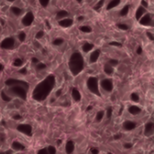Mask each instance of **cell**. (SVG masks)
<instances>
[{
  "label": "cell",
  "instance_id": "obj_53",
  "mask_svg": "<svg viewBox=\"0 0 154 154\" xmlns=\"http://www.w3.org/2000/svg\"><path fill=\"white\" fill-rule=\"evenodd\" d=\"M84 19H85V17H84V16H82V15H80V16H79V17H78V21H79V22H82Z\"/></svg>",
  "mask_w": 154,
  "mask_h": 154
},
{
  "label": "cell",
  "instance_id": "obj_49",
  "mask_svg": "<svg viewBox=\"0 0 154 154\" xmlns=\"http://www.w3.org/2000/svg\"><path fill=\"white\" fill-rule=\"evenodd\" d=\"M13 118H14V120H21V119H22V116H20V115H15V116H13Z\"/></svg>",
  "mask_w": 154,
  "mask_h": 154
},
{
  "label": "cell",
  "instance_id": "obj_27",
  "mask_svg": "<svg viewBox=\"0 0 154 154\" xmlns=\"http://www.w3.org/2000/svg\"><path fill=\"white\" fill-rule=\"evenodd\" d=\"M79 31L84 33H89L92 32V28L89 25H81L79 26Z\"/></svg>",
  "mask_w": 154,
  "mask_h": 154
},
{
  "label": "cell",
  "instance_id": "obj_46",
  "mask_svg": "<svg viewBox=\"0 0 154 154\" xmlns=\"http://www.w3.org/2000/svg\"><path fill=\"white\" fill-rule=\"evenodd\" d=\"M124 147L125 148V149H131L132 147H133V143H125L124 144Z\"/></svg>",
  "mask_w": 154,
  "mask_h": 154
},
{
  "label": "cell",
  "instance_id": "obj_11",
  "mask_svg": "<svg viewBox=\"0 0 154 154\" xmlns=\"http://www.w3.org/2000/svg\"><path fill=\"white\" fill-rule=\"evenodd\" d=\"M74 23V21L72 18H69V17H66L64 19H61L59 21V25L60 27H63V28H69V27H71Z\"/></svg>",
  "mask_w": 154,
  "mask_h": 154
},
{
  "label": "cell",
  "instance_id": "obj_50",
  "mask_svg": "<svg viewBox=\"0 0 154 154\" xmlns=\"http://www.w3.org/2000/svg\"><path fill=\"white\" fill-rule=\"evenodd\" d=\"M0 154H13V151L7 150V151H5V152H1Z\"/></svg>",
  "mask_w": 154,
  "mask_h": 154
},
{
  "label": "cell",
  "instance_id": "obj_37",
  "mask_svg": "<svg viewBox=\"0 0 154 154\" xmlns=\"http://www.w3.org/2000/svg\"><path fill=\"white\" fill-rule=\"evenodd\" d=\"M38 1H39L40 5H41L42 7H47V6L49 5V4H50V1H51V0H38Z\"/></svg>",
  "mask_w": 154,
  "mask_h": 154
},
{
  "label": "cell",
  "instance_id": "obj_57",
  "mask_svg": "<svg viewBox=\"0 0 154 154\" xmlns=\"http://www.w3.org/2000/svg\"><path fill=\"white\" fill-rule=\"evenodd\" d=\"M3 69H4V66H3V64H0V72H1Z\"/></svg>",
  "mask_w": 154,
  "mask_h": 154
},
{
  "label": "cell",
  "instance_id": "obj_21",
  "mask_svg": "<svg viewBox=\"0 0 154 154\" xmlns=\"http://www.w3.org/2000/svg\"><path fill=\"white\" fill-rule=\"evenodd\" d=\"M68 16H69V12L66 11V10H60L56 14V19L59 20V21L61 20V19H64V18H66Z\"/></svg>",
  "mask_w": 154,
  "mask_h": 154
},
{
  "label": "cell",
  "instance_id": "obj_8",
  "mask_svg": "<svg viewBox=\"0 0 154 154\" xmlns=\"http://www.w3.org/2000/svg\"><path fill=\"white\" fill-rule=\"evenodd\" d=\"M152 14L150 13H146L144 14L139 20L140 24L143 25V26H151L152 25Z\"/></svg>",
  "mask_w": 154,
  "mask_h": 154
},
{
  "label": "cell",
  "instance_id": "obj_45",
  "mask_svg": "<svg viewBox=\"0 0 154 154\" xmlns=\"http://www.w3.org/2000/svg\"><path fill=\"white\" fill-rule=\"evenodd\" d=\"M19 73L23 74V75H26L27 74V69L26 68H22L19 69Z\"/></svg>",
  "mask_w": 154,
  "mask_h": 154
},
{
  "label": "cell",
  "instance_id": "obj_16",
  "mask_svg": "<svg viewBox=\"0 0 154 154\" xmlns=\"http://www.w3.org/2000/svg\"><path fill=\"white\" fill-rule=\"evenodd\" d=\"M12 149L14 151H16V152H22V151H24L25 149V146L21 143L20 142H17V141H14L12 143Z\"/></svg>",
  "mask_w": 154,
  "mask_h": 154
},
{
  "label": "cell",
  "instance_id": "obj_1",
  "mask_svg": "<svg viewBox=\"0 0 154 154\" xmlns=\"http://www.w3.org/2000/svg\"><path fill=\"white\" fill-rule=\"evenodd\" d=\"M55 83H56V79L53 75L47 76L42 81H41L34 88L32 91V98L38 102H42L45 100L50 96L52 89L54 88Z\"/></svg>",
  "mask_w": 154,
  "mask_h": 154
},
{
  "label": "cell",
  "instance_id": "obj_25",
  "mask_svg": "<svg viewBox=\"0 0 154 154\" xmlns=\"http://www.w3.org/2000/svg\"><path fill=\"white\" fill-rule=\"evenodd\" d=\"M104 71L106 75H112L114 73V67H112L111 65H109L108 63H106L104 66Z\"/></svg>",
  "mask_w": 154,
  "mask_h": 154
},
{
  "label": "cell",
  "instance_id": "obj_44",
  "mask_svg": "<svg viewBox=\"0 0 154 154\" xmlns=\"http://www.w3.org/2000/svg\"><path fill=\"white\" fill-rule=\"evenodd\" d=\"M146 35H147V37H148L151 41H153L154 40V36L152 32H146Z\"/></svg>",
  "mask_w": 154,
  "mask_h": 154
},
{
  "label": "cell",
  "instance_id": "obj_29",
  "mask_svg": "<svg viewBox=\"0 0 154 154\" xmlns=\"http://www.w3.org/2000/svg\"><path fill=\"white\" fill-rule=\"evenodd\" d=\"M23 64V60L20 59V58H16V59L14 60V62H13V65H14V67H17V68L22 67Z\"/></svg>",
  "mask_w": 154,
  "mask_h": 154
},
{
  "label": "cell",
  "instance_id": "obj_33",
  "mask_svg": "<svg viewBox=\"0 0 154 154\" xmlns=\"http://www.w3.org/2000/svg\"><path fill=\"white\" fill-rule=\"evenodd\" d=\"M17 37H18V40H19L21 42H24L25 39H26V33H25L24 32H21L18 33Z\"/></svg>",
  "mask_w": 154,
  "mask_h": 154
},
{
  "label": "cell",
  "instance_id": "obj_13",
  "mask_svg": "<svg viewBox=\"0 0 154 154\" xmlns=\"http://www.w3.org/2000/svg\"><path fill=\"white\" fill-rule=\"evenodd\" d=\"M56 148L50 145L48 147H45V148H42L41 150L38 151L37 154H56Z\"/></svg>",
  "mask_w": 154,
  "mask_h": 154
},
{
  "label": "cell",
  "instance_id": "obj_28",
  "mask_svg": "<svg viewBox=\"0 0 154 154\" xmlns=\"http://www.w3.org/2000/svg\"><path fill=\"white\" fill-rule=\"evenodd\" d=\"M64 42V40L60 37H58V38H55L53 41H52V44L55 45V46H60L61 44H63Z\"/></svg>",
  "mask_w": 154,
  "mask_h": 154
},
{
  "label": "cell",
  "instance_id": "obj_7",
  "mask_svg": "<svg viewBox=\"0 0 154 154\" xmlns=\"http://www.w3.org/2000/svg\"><path fill=\"white\" fill-rule=\"evenodd\" d=\"M5 85L7 87H11V86H14V85H20V86H23L25 88H29V84L26 82V81H23V80H21V79H8L5 80Z\"/></svg>",
  "mask_w": 154,
  "mask_h": 154
},
{
  "label": "cell",
  "instance_id": "obj_55",
  "mask_svg": "<svg viewBox=\"0 0 154 154\" xmlns=\"http://www.w3.org/2000/svg\"><path fill=\"white\" fill-rule=\"evenodd\" d=\"M0 23H1V25H5V20L4 19H0Z\"/></svg>",
  "mask_w": 154,
  "mask_h": 154
},
{
  "label": "cell",
  "instance_id": "obj_42",
  "mask_svg": "<svg viewBox=\"0 0 154 154\" xmlns=\"http://www.w3.org/2000/svg\"><path fill=\"white\" fill-rule=\"evenodd\" d=\"M111 46H115V47H121L122 46V44L120 43V42H111L110 43H109Z\"/></svg>",
  "mask_w": 154,
  "mask_h": 154
},
{
  "label": "cell",
  "instance_id": "obj_47",
  "mask_svg": "<svg viewBox=\"0 0 154 154\" xmlns=\"http://www.w3.org/2000/svg\"><path fill=\"white\" fill-rule=\"evenodd\" d=\"M90 152H91V154H98L99 153V151H98L97 148H91Z\"/></svg>",
  "mask_w": 154,
  "mask_h": 154
},
{
  "label": "cell",
  "instance_id": "obj_35",
  "mask_svg": "<svg viewBox=\"0 0 154 154\" xmlns=\"http://www.w3.org/2000/svg\"><path fill=\"white\" fill-rule=\"evenodd\" d=\"M117 27L120 29V30H123V31H127L129 30V26L125 23H118L117 24Z\"/></svg>",
  "mask_w": 154,
  "mask_h": 154
},
{
  "label": "cell",
  "instance_id": "obj_5",
  "mask_svg": "<svg viewBox=\"0 0 154 154\" xmlns=\"http://www.w3.org/2000/svg\"><path fill=\"white\" fill-rule=\"evenodd\" d=\"M15 46V39L12 36L5 38L0 42V48L3 50H12Z\"/></svg>",
  "mask_w": 154,
  "mask_h": 154
},
{
  "label": "cell",
  "instance_id": "obj_34",
  "mask_svg": "<svg viewBox=\"0 0 154 154\" xmlns=\"http://www.w3.org/2000/svg\"><path fill=\"white\" fill-rule=\"evenodd\" d=\"M104 116H105V113L104 111H99L97 116H96V121L97 122H100L103 118H104Z\"/></svg>",
  "mask_w": 154,
  "mask_h": 154
},
{
  "label": "cell",
  "instance_id": "obj_9",
  "mask_svg": "<svg viewBox=\"0 0 154 154\" xmlns=\"http://www.w3.org/2000/svg\"><path fill=\"white\" fill-rule=\"evenodd\" d=\"M17 131L27 135V136H32V126L27 124H21V125H17Z\"/></svg>",
  "mask_w": 154,
  "mask_h": 154
},
{
  "label": "cell",
  "instance_id": "obj_4",
  "mask_svg": "<svg viewBox=\"0 0 154 154\" xmlns=\"http://www.w3.org/2000/svg\"><path fill=\"white\" fill-rule=\"evenodd\" d=\"M87 87L88 88V90L97 96V97H100L101 96V93H100V90H99V86H98V79L96 77H89L87 80Z\"/></svg>",
  "mask_w": 154,
  "mask_h": 154
},
{
  "label": "cell",
  "instance_id": "obj_31",
  "mask_svg": "<svg viewBox=\"0 0 154 154\" xmlns=\"http://www.w3.org/2000/svg\"><path fill=\"white\" fill-rule=\"evenodd\" d=\"M104 3H105V1H104V0H99V1L95 5L94 9H95V10H97V11L100 10V9L104 6Z\"/></svg>",
  "mask_w": 154,
  "mask_h": 154
},
{
  "label": "cell",
  "instance_id": "obj_20",
  "mask_svg": "<svg viewBox=\"0 0 154 154\" xmlns=\"http://www.w3.org/2000/svg\"><path fill=\"white\" fill-rule=\"evenodd\" d=\"M10 11L15 16H19V15H21L23 14V9L21 7H19V6H16V5L11 6L10 7Z\"/></svg>",
  "mask_w": 154,
  "mask_h": 154
},
{
  "label": "cell",
  "instance_id": "obj_51",
  "mask_svg": "<svg viewBox=\"0 0 154 154\" xmlns=\"http://www.w3.org/2000/svg\"><path fill=\"white\" fill-rule=\"evenodd\" d=\"M32 63H34V64H37V63H39V60H38L37 58L33 57V58L32 59Z\"/></svg>",
  "mask_w": 154,
  "mask_h": 154
},
{
  "label": "cell",
  "instance_id": "obj_10",
  "mask_svg": "<svg viewBox=\"0 0 154 154\" xmlns=\"http://www.w3.org/2000/svg\"><path fill=\"white\" fill-rule=\"evenodd\" d=\"M100 85H101V88L106 92H112L114 89V83L112 79H105L100 82Z\"/></svg>",
  "mask_w": 154,
  "mask_h": 154
},
{
  "label": "cell",
  "instance_id": "obj_15",
  "mask_svg": "<svg viewBox=\"0 0 154 154\" xmlns=\"http://www.w3.org/2000/svg\"><path fill=\"white\" fill-rule=\"evenodd\" d=\"M99 57H100V51L97 50H97H94L90 53V55H89V61L91 63H95V62H97L98 60Z\"/></svg>",
  "mask_w": 154,
  "mask_h": 154
},
{
  "label": "cell",
  "instance_id": "obj_26",
  "mask_svg": "<svg viewBox=\"0 0 154 154\" xmlns=\"http://www.w3.org/2000/svg\"><path fill=\"white\" fill-rule=\"evenodd\" d=\"M129 11H130V5H125V6L121 9V11H120V15H121V16H126V15L129 14Z\"/></svg>",
  "mask_w": 154,
  "mask_h": 154
},
{
  "label": "cell",
  "instance_id": "obj_23",
  "mask_svg": "<svg viewBox=\"0 0 154 154\" xmlns=\"http://www.w3.org/2000/svg\"><path fill=\"white\" fill-rule=\"evenodd\" d=\"M120 3H121V0H111L106 5V10L109 11V10L116 8V6H118L120 5Z\"/></svg>",
  "mask_w": 154,
  "mask_h": 154
},
{
  "label": "cell",
  "instance_id": "obj_18",
  "mask_svg": "<svg viewBox=\"0 0 154 154\" xmlns=\"http://www.w3.org/2000/svg\"><path fill=\"white\" fill-rule=\"evenodd\" d=\"M141 111H142V109H141L139 106H134H134H130L128 107V112H129L131 115H133V116H136V115L140 114Z\"/></svg>",
  "mask_w": 154,
  "mask_h": 154
},
{
  "label": "cell",
  "instance_id": "obj_14",
  "mask_svg": "<svg viewBox=\"0 0 154 154\" xmlns=\"http://www.w3.org/2000/svg\"><path fill=\"white\" fill-rule=\"evenodd\" d=\"M154 131V124L152 122H149L144 126V134L146 136H151L153 134Z\"/></svg>",
  "mask_w": 154,
  "mask_h": 154
},
{
  "label": "cell",
  "instance_id": "obj_24",
  "mask_svg": "<svg viewBox=\"0 0 154 154\" xmlns=\"http://www.w3.org/2000/svg\"><path fill=\"white\" fill-rule=\"evenodd\" d=\"M93 49H94V44L91 43V42H85V43L82 45V51H83L84 52H86V53L91 51Z\"/></svg>",
  "mask_w": 154,
  "mask_h": 154
},
{
  "label": "cell",
  "instance_id": "obj_61",
  "mask_svg": "<svg viewBox=\"0 0 154 154\" xmlns=\"http://www.w3.org/2000/svg\"><path fill=\"white\" fill-rule=\"evenodd\" d=\"M107 154H112V153H110V152H109V153H107Z\"/></svg>",
  "mask_w": 154,
  "mask_h": 154
},
{
  "label": "cell",
  "instance_id": "obj_59",
  "mask_svg": "<svg viewBox=\"0 0 154 154\" xmlns=\"http://www.w3.org/2000/svg\"><path fill=\"white\" fill-rule=\"evenodd\" d=\"M6 1H8V2H11V3H13V2H14V1H16V0H6Z\"/></svg>",
  "mask_w": 154,
  "mask_h": 154
},
{
  "label": "cell",
  "instance_id": "obj_39",
  "mask_svg": "<svg viewBox=\"0 0 154 154\" xmlns=\"http://www.w3.org/2000/svg\"><path fill=\"white\" fill-rule=\"evenodd\" d=\"M118 63H119V61H118L117 60H116V59H111V60H109V61H108V64L111 65L112 67H115V66L118 65Z\"/></svg>",
  "mask_w": 154,
  "mask_h": 154
},
{
  "label": "cell",
  "instance_id": "obj_54",
  "mask_svg": "<svg viewBox=\"0 0 154 154\" xmlns=\"http://www.w3.org/2000/svg\"><path fill=\"white\" fill-rule=\"evenodd\" d=\"M121 138V134H116L115 136H114V139L115 140H119Z\"/></svg>",
  "mask_w": 154,
  "mask_h": 154
},
{
  "label": "cell",
  "instance_id": "obj_12",
  "mask_svg": "<svg viewBox=\"0 0 154 154\" xmlns=\"http://www.w3.org/2000/svg\"><path fill=\"white\" fill-rule=\"evenodd\" d=\"M136 126H137L136 123L133 122V121H130V120L125 121L123 124V128L125 131H133V130H134L136 128Z\"/></svg>",
  "mask_w": 154,
  "mask_h": 154
},
{
  "label": "cell",
  "instance_id": "obj_19",
  "mask_svg": "<svg viewBox=\"0 0 154 154\" xmlns=\"http://www.w3.org/2000/svg\"><path fill=\"white\" fill-rule=\"evenodd\" d=\"M144 14H146V9L144 8V7H143V6H139L138 8H137V10H136V12H135V18H136V20H140V18Z\"/></svg>",
  "mask_w": 154,
  "mask_h": 154
},
{
  "label": "cell",
  "instance_id": "obj_22",
  "mask_svg": "<svg viewBox=\"0 0 154 154\" xmlns=\"http://www.w3.org/2000/svg\"><path fill=\"white\" fill-rule=\"evenodd\" d=\"M71 96H72V98L76 101V102H79L80 101L81 99V95L79 91L78 88H72V91H71Z\"/></svg>",
  "mask_w": 154,
  "mask_h": 154
},
{
  "label": "cell",
  "instance_id": "obj_32",
  "mask_svg": "<svg viewBox=\"0 0 154 154\" xmlns=\"http://www.w3.org/2000/svg\"><path fill=\"white\" fill-rule=\"evenodd\" d=\"M130 97H131V100L133 102H135V103L139 102V100H140V97H139V95L137 93H132Z\"/></svg>",
  "mask_w": 154,
  "mask_h": 154
},
{
  "label": "cell",
  "instance_id": "obj_3",
  "mask_svg": "<svg viewBox=\"0 0 154 154\" xmlns=\"http://www.w3.org/2000/svg\"><path fill=\"white\" fill-rule=\"evenodd\" d=\"M27 88H25L23 86L20 85H14L11 87H8L7 95L9 97H18L22 100H26L27 98Z\"/></svg>",
  "mask_w": 154,
  "mask_h": 154
},
{
  "label": "cell",
  "instance_id": "obj_48",
  "mask_svg": "<svg viewBox=\"0 0 154 154\" xmlns=\"http://www.w3.org/2000/svg\"><path fill=\"white\" fill-rule=\"evenodd\" d=\"M136 52H137L138 55H141L143 53V48L141 46H138L137 47V50H136Z\"/></svg>",
  "mask_w": 154,
  "mask_h": 154
},
{
  "label": "cell",
  "instance_id": "obj_56",
  "mask_svg": "<svg viewBox=\"0 0 154 154\" xmlns=\"http://www.w3.org/2000/svg\"><path fill=\"white\" fill-rule=\"evenodd\" d=\"M92 108H93V107H92L91 106H89L87 107V111H90V110H92Z\"/></svg>",
  "mask_w": 154,
  "mask_h": 154
},
{
  "label": "cell",
  "instance_id": "obj_41",
  "mask_svg": "<svg viewBox=\"0 0 154 154\" xmlns=\"http://www.w3.org/2000/svg\"><path fill=\"white\" fill-rule=\"evenodd\" d=\"M141 6H143V7H144L145 9H147L148 6H149V4H148V2H147L146 0H142V1H141Z\"/></svg>",
  "mask_w": 154,
  "mask_h": 154
},
{
  "label": "cell",
  "instance_id": "obj_6",
  "mask_svg": "<svg viewBox=\"0 0 154 154\" xmlns=\"http://www.w3.org/2000/svg\"><path fill=\"white\" fill-rule=\"evenodd\" d=\"M34 21V14L32 12L29 11L27 12L22 18V24L25 27H28L30 25H32V23Z\"/></svg>",
  "mask_w": 154,
  "mask_h": 154
},
{
  "label": "cell",
  "instance_id": "obj_52",
  "mask_svg": "<svg viewBox=\"0 0 154 154\" xmlns=\"http://www.w3.org/2000/svg\"><path fill=\"white\" fill-rule=\"evenodd\" d=\"M61 93H62V90H61V89H59V90L56 92V97H60V96L61 95Z\"/></svg>",
  "mask_w": 154,
  "mask_h": 154
},
{
  "label": "cell",
  "instance_id": "obj_40",
  "mask_svg": "<svg viewBox=\"0 0 154 154\" xmlns=\"http://www.w3.org/2000/svg\"><path fill=\"white\" fill-rule=\"evenodd\" d=\"M43 35H44V32H43V31H42V30H40L39 32H36V34H35V38H36V39H42V38L43 37Z\"/></svg>",
  "mask_w": 154,
  "mask_h": 154
},
{
  "label": "cell",
  "instance_id": "obj_36",
  "mask_svg": "<svg viewBox=\"0 0 154 154\" xmlns=\"http://www.w3.org/2000/svg\"><path fill=\"white\" fill-rule=\"evenodd\" d=\"M46 69V65L44 63H42V62H39L36 64V69L37 70H43Z\"/></svg>",
  "mask_w": 154,
  "mask_h": 154
},
{
  "label": "cell",
  "instance_id": "obj_38",
  "mask_svg": "<svg viewBox=\"0 0 154 154\" xmlns=\"http://www.w3.org/2000/svg\"><path fill=\"white\" fill-rule=\"evenodd\" d=\"M112 115H113V108L111 106H108L107 109H106V117L108 119H110L111 116H112Z\"/></svg>",
  "mask_w": 154,
  "mask_h": 154
},
{
  "label": "cell",
  "instance_id": "obj_2",
  "mask_svg": "<svg viewBox=\"0 0 154 154\" xmlns=\"http://www.w3.org/2000/svg\"><path fill=\"white\" fill-rule=\"evenodd\" d=\"M85 62L82 54L79 51H75L71 54L69 60V69L73 76H78L84 69Z\"/></svg>",
  "mask_w": 154,
  "mask_h": 154
},
{
  "label": "cell",
  "instance_id": "obj_43",
  "mask_svg": "<svg viewBox=\"0 0 154 154\" xmlns=\"http://www.w3.org/2000/svg\"><path fill=\"white\" fill-rule=\"evenodd\" d=\"M5 142V134H0V145L4 144Z\"/></svg>",
  "mask_w": 154,
  "mask_h": 154
},
{
  "label": "cell",
  "instance_id": "obj_60",
  "mask_svg": "<svg viewBox=\"0 0 154 154\" xmlns=\"http://www.w3.org/2000/svg\"><path fill=\"white\" fill-rule=\"evenodd\" d=\"M76 1H77V2H79V3H81V2H82L83 0H76Z\"/></svg>",
  "mask_w": 154,
  "mask_h": 154
},
{
  "label": "cell",
  "instance_id": "obj_30",
  "mask_svg": "<svg viewBox=\"0 0 154 154\" xmlns=\"http://www.w3.org/2000/svg\"><path fill=\"white\" fill-rule=\"evenodd\" d=\"M0 96H1V98L4 100V101H5V102H9V101H11V97L5 93V92H4V91H2L1 93H0Z\"/></svg>",
  "mask_w": 154,
  "mask_h": 154
},
{
  "label": "cell",
  "instance_id": "obj_17",
  "mask_svg": "<svg viewBox=\"0 0 154 154\" xmlns=\"http://www.w3.org/2000/svg\"><path fill=\"white\" fill-rule=\"evenodd\" d=\"M75 150V145L74 143L72 141H68L66 143V147H65V151L67 154H72Z\"/></svg>",
  "mask_w": 154,
  "mask_h": 154
},
{
  "label": "cell",
  "instance_id": "obj_58",
  "mask_svg": "<svg viewBox=\"0 0 154 154\" xmlns=\"http://www.w3.org/2000/svg\"><path fill=\"white\" fill-rule=\"evenodd\" d=\"M57 143H58V145H59V144H60V143H61V141H60V140H59V141L57 142Z\"/></svg>",
  "mask_w": 154,
  "mask_h": 154
}]
</instances>
